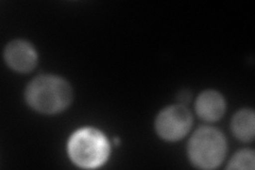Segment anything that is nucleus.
<instances>
[{
    "instance_id": "obj_1",
    "label": "nucleus",
    "mask_w": 255,
    "mask_h": 170,
    "mask_svg": "<svg viewBox=\"0 0 255 170\" xmlns=\"http://www.w3.org/2000/svg\"><path fill=\"white\" fill-rule=\"evenodd\" d=\"M25 99L29 107L38 113L58 114L66 110L73 101V88L61 77L42 75L27 85Z\"/></svg>"
},
{
    "instance_id": "obj_2",
    "label": "nucleus",
    "mask_w": 255,
    "mask_h": 170,
    "mask_svg": "<svg viewBox=\"0 0 255 170\" xmlns=\"http://www.w3.org/2000/svg\"><path fill=\"white\" fill-rule=\"evenodd\" d=\"M70 160L81 168H97L110 156V143L106 135L96 128L79 129L70 136L67 145Z\"/></svg>"
},
{
    "instance_id": "obj_3",
    "label": "nucleus",
    "mask_w": 255,
    "mask_h": 170,
    "mask_svg": "<svg viewBox=\"0 0 255 170\" xmlns=\"http://www.w3.org/2000/svg\"><path fill=\"white\" fill-rule=\"evenodd\" d=\"M226 136L216 128L201 127L190 137L187 155L190 163L200 169L220 166L227 155Z\"/></svg>"
},
{
    "instance_id": "obj_4",
    "label": "nucleus",
    "mask_w": 255,
    "mask_h": 170,
    "mask_svg": "<svg viewBox=\"0 0 255 170\" xmlns=\"http://www.w3.org/2000/svg\"><path fill=\"white\" fill-rule=\"evenodd\" d=\"M193 126V115L183 104L167 107L158 113L154 128L157 135L167 142L182 140Z\"/></svg>"
},
{
    "instance_id": "obj_5",
    "label": "nucleus",
    "mask_w": 255,
    "mask_h": 170,
    "mask_svg": "<svg viewBox=\"0 0 255 170\" xmlns=\"http://www.w3.org/2000/svg\"><path fill=\"white\" fill-rule=\"evenodd\" d=\"M3 56L6 65L20 74L33 70L38 60L35 48L25 39L11 40L4 48Z\"/></svg>"
},
{
    "instance_id": "obj_6",
    "label": "nucleus",
    "mask_w": 255,
    "mask_h": 170,
    "mask_svg": "<svg viewBox=\"0 0 255 170\" xmlns=\"http://www.w3.org/2000/svg\"><path fill=\"white\" fill-rule=\"evenodd\" d=\"M197 115L206 121H217L226 113L227 104L223 96L214 90H207L198 96L195 103Z\"/></svg>"
},
{
    "instance_id": "obj_7",
    "label": "nucleus",
    "mask_w": 255,
    "mask_h": 170,
    "mask_svg": "<svg viewBox=\"0 0 255 170\" xmlns=\"http://www.w3.org/2000/svg\"><path fill=\"white\" fill-rule=\"evenodd\" d=\"M231 129L237 140L250 143L255 134V115L253 110L244 109L238 111L231 121Z\"/></svg>"
},
{
    "instance_id": "obj_8",
    "label": "nucleus",
    "mask_w": 255,
    "mask_h": 170,
    "mask_svg": "<svg viewBox=\"0 0 255 170\" xmlns=\"http://www.w3.org/2000/svg\"><path fill=\"white\" fill-rule=\"evenodd\" d=\"M255 163L254 151L251 149H243L236 152L228 164V169L253 170Z\"/></svg>"
},
{
    "instance_id": "obj_9",
    "label": "nucleus",
    "mask_w": 255,
    "mask_h": 170,
    "mask_svg": "<svg viewBox=\"0 0 255 170\" xmlns=\"http://www.w3.org/2000/svg\"><path fill=\"white\" fill-rule=\"evenodd\" d=\"M191 97H193V95H191L190 91L182 90L177 95V100L180 102V104L185 105L186 103H188L191 100Z\"/></svg>"
}]
</instances>
